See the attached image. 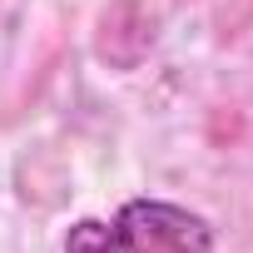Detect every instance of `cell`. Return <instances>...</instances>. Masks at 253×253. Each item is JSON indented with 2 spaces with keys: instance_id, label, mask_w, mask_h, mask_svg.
<instances>
[{
  "instance_id": "cell-1",
  "label": "cell",
  "mask_w": 253,
  "mask_h": 253,
  "mask_svg": "<svg viewBox=\"0 0 253 253\" xmlns=\"http://www.w3.org/2000/svg\"><path fill=\"white\" fill-rule=\"evenodd\" d=\"M65 253H213V228L184 204L129 199L114 218H80Z\"/></svg>"
}]
</instances>
